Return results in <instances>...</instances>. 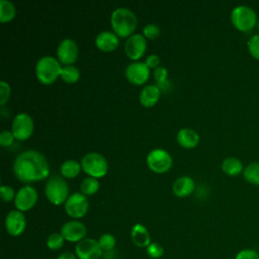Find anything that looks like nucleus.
Segmentation results:
<instances>
[{
    "label": "nucleus",
    "mask_w": 259,
    "mask_h": 259,
    "mask_svg": "<svg viewBox=\"0 0 259 259\" xmlns=\"http://www.w3.org/2000/svg\"><path fill=\"white\" fill-rule=\"evenodd\" d=\"M98 243L100 248L102 249L103 253L104 252H110L113 251L114 247H115V238L113 235L109 234V233H105L103 235H101L98 239Z\"/></svg>",
    "instance_id": "c85d7f7f"
},
{
    "label": "nucleus",
    "mask_w": 259,
    "mask_h": 259,
    "mask_svg": "<svg viewBox=\"0 0 259 259\" xmlns=\"http://www.w3.org/2000/svg\"><path fill=\"white\" fill-rule=\"evenodd\" d=\"M87 230L83 223L73 220L65 223L61 228V234L68 242L78 243L85 239Z\"/></svg>",
    "instance_id": "dca6fc26"
},
{
    "label": "nucleus",
    "mask_w": 259,
    "mask_h": 259,
    "mask_svg": "<svg viewBox=\"0 0 259 259\" xmlns=\"http://www.w3.org/2000/svg\"><path fill=\"white\" fill-rule=\"evenodd\" d=\"M10 85L6 81H0V104L4 105V103L8 100L10 96Z\"/></svg>",
    "instance_id": "c9c22d12"
},
{
    "label": "nucleus",
    "mask_w": 259,
    "mask_h": 259,
    "mask_svg": "<svg viewBox=\"0 0 259 259\" xmlns=\"http://www.w3.org/2000/svg\"><path fill=\"white\" fill-rule=\"evenodd\" d=\"M80 189L83 194L92 195L99 189V181L95 177L88 176L81 181Z\"/></svg>",
    "instance_id": "bb28decb"
},
{
    "label": "nucleus",
    "mask_w": 259,
    "mask_h": 259,
    "mask_svg": "<svg viewBox=\"0 0 259 259\" xmlns=\"http://www.w3.org/2000/svg\"><path fill=\"white\" fill-rule=\"evenodd\" d=\"M81 167L89 176L98 178L107 173L108 164L101 154L97 152H90L83 156L81 160Z\"/></svg>",
    "instance_id": "423d86ee"
},
{
    "label": "nucleus",
    "mask_w": 259,
    "mask_h": 259,
    "mask_svg": "<svg viewBox=\"0 0 259 259\" xmlns=\"http://www.w3.org/2000/svg\"><path fill=\"white\" fill-rule=\"evenodd\" d=\"M248 51L249 54L255 59L259 61V34L253 35L248 41Z\"/></svg>",
    "instance_id": "c756f323"
},
{
    "label": "nucleus",
    "mask_w": 259,
    "mask_h": 259,
    "mask_svg": "<svg viewBox=\"0 0 259 259\" xmlns=\"http://www.w3.org/2000/svg\"><path fill=\"white\" fill-rule=\"evenodd\" d=\"M131 239L133 243L140 248L148 247L151 244V237L147 228L142 224H136L131 230Z\"/></svg>",
    "instance_id": "6ab92c4d"
},
{
    "label": "nucleus",
    "mask_w": 259,
    "mask_h": 259,
    "mask_svg": "<svg viewBox=\"0 0 259 259\" xmlns=\"http://www.w3.org/2000/svg\"><path fill=\"white\" fill-rule=\"evenodd\" d=\"M160 34V27L155 23H148L143 28V35L147 38L154 39Z\"/></svg>",
    "instance_id": "473e14b6"
},
{
    "label": "nucleus",
    "mask_w": 259,
    "mask_h": 259,
    "mask_svg": "<svg viewBox=\"0 0 259 259\" xmlns=\"http://www.w3.org/2000/svg\"><path fill=\"white\" fill-rule=\"evenodd\" d=\"M15 191L14 189L9 186V185H5V184H2L1 187H0V196L2 198V200L8 202V201H11L12 199L15 198Z\"/></svg>",
    "instance_id": "72a5a7b5"
},
{
    "label": "nucleus",
    "mask_w": 259,
    "mask_h": 259,
    "mask_svg": "<svg viewBox=\"0 0 259 259\" xmlns=\"http://www.w3.org/2000/svg\"><path fill=\"white\" fill-rule=\"evenodd\" d=\"M45 193L51 203L60 205L66 202L67 198L69 197L68 183L63 176L53 175L48 179L46 183Z\"/></svg>",
    "instance_id": "20e7f679"
},
{
    "label": "nucleus",
    "mask_w": 259,
    "mask_h": 259,
    "mask_svg": "<svg viewBox=\"0 0 259 259\" xmlns=\"http://www.w3.org/2000/svg\"><path fill=\"white\" fill-rule=\"evenodd\" d=\"M88 198L81 192H74L70 194L65 202V210L67 214L73 219H80L84 217L88 210Z\"/></svg>",
    "instance_id": "6e6552de"
},
{
    "label": "nucleus",
    "mask_w": 259,
    "mask_h": 259,
    "mask_svg": "<svg viewBox=\"0 0 259 259\" xmlns=\"http://www.w3.org/2000/svg\"><path fill=\"white\" fill-rule=\"evenodd\" d=\"M235 259H259V252L249 248L243 249L236 254Z\"/></svg>",
    "instance_id": "f704fd0d"
},
{
    "label": "nucleus",
    "mask_w": 259,
    "mask_h": 259,
    "mask_svg": "<svg viewBox=\"0 0 259 259\" xmlns=\"http://www.w3.org/2000/svg\"><path fill=\"white\" fill-rule=\"evenodd\" d=\"M194 189V180L190 176H180L178 177L172 185V190L174 194L178 197H184L189 195Z\"/></svg>",
    "instance_id": "aec40b11"
},
{
    "label": "nucleus",
    "mask_w": 259,
    "mask_h": 259,
    "mask_svg": "<svg viewBox=\"0 0 259 259\" xmlns=\"http://www.w3.org/2000/svg\"><path fill=\"white\" fill-rule=\"evenodd\" d=\"M257 27H258V29H259V19H258V23H257Z\"/></svg>",
    "instance_id": "ea45409f"
},
{
    "label": "nucleus",
    "mask_w": 259,
    "mask_h": 259,
    "mask_svg": "<svg viewBox=\"0 0 259 259\" xmlns=\"http://www.w3.org/2000/svg\"><path fill=\"white\" fill-rule=\"evenodd\" d=\"M62 66L60 61L52 56L41 57L35 65V74L38 81L42 84L49 85L56 81L60 76Z\"/></svg>",
    "instance_id": "7ed1b4c3"
},
{
    "label": "nucleus",
    "mask_w": 259,
    "mask_h": 259,
    "mask_svg": "<svg viewBox=\"0 0 259 259\" xmlns=\"http://www.w3.org/2000/svg\"><path fill=\"white\" fill-rule=\"evenodd\" d=\"M146 251H147V254L153 258V259H158V258H161L164 254V249L163 247L159 244V243H151L147 248H146Z\"/></svg>",
    "instance_id": "2f4dec72"
},
{
    "label": "nucleus",
    "mask_w": 259,
    "mask_h": 259,
    "mask_svg": "<svg viewBox=\"0 0 259 259\" xmlns=\"http://www.w3.org/2000/svg\"><path fill=\"white\" fill-rule=\"evenodd\" d=\"M167 76H168V70L164 66L160 65L156 69H154V78L156 79L158 84L162 85V88L166 83H168Z\"/></svg>",
    "instance_id": "7c9ffc66"
},
{
    "label": "nucleus",
    "mask_w": 259,
    "mask_h": 259,
    "mask_svg": "<svg viewBox=\"0 0 259 259\" xmlns=\"http://www.w3.org/2000/svg\"><path fill=\"white\" fill-rule=\"evenodd\" d=\"M65 239L62 236L61 233H52L48 238H47V247L53 251L60 250L65 243Z\"/></svg>",
    "instance_id": "cd10ccee"
},
{
    "label": "nucleus",
    "mask_w": 259,
    "mask_h": 259,
    "mask_svg": "<svg viewBox=\"0 0 259 259\" xmlns=\"http://www.w3.org/2000/svg\"><path fill=\"white\" fill-rule=\"evenodd\" d=\"M57 259H78V257L76 256L75 253L66 251V252H63L62 254H60Z\"/></svg>",
    "instance_id": "58836bf2"
},
{
    "label": "nucleus",
    "mask_w": 259,
    "mask_h": 259,
    "mask_svg": "<svg viewBox=\"0 0 259 259\" xmlns=\"http://www.w3.org/2000/svg\"><path fill=\"white\" fill-rule=\"evenodd\" d=\"M26 227V219L23 211L18 209L11 210L5 218V229L10 236L17 237L21 235Z\"/></svg>",
    "instance_id": "2eb2a0df"
},
{
    "label": "nucleus",
    "mask_w": 259,
    "mask_h": 259,
    "mask_svg": "<svg viewBox=\"0 0 259 259\" xmlns=\"http://www.w3.org/2000/svg\"><path fill=\"white\" fill-rule=\"evenodd\" d=\"M176 139L180 146L189 149L194 148L198 144L199 136L194 130L190 127H183L178 131Z\"/></svg>",
    "instance_id": "412c9836"
},
{
    "label": "nucleus",
    "mask_w": 259,
    "mask_h": 259,
    "mask_svg": "<svg viewBox=\"0 0 259 259\" xmlns=\"http://www.w3.org/2000/svg\"><path fill=\"white\" fill-rule=\"evenodd\" d=\"M160 62H161V60H160L159 56L156 55V54H153V55H150V56L147 57L145 63L147 64V66H148L149 68L156 69L158 66H160V65H159Z\"/></svg>",
    "instance_id": "4c0bfd02"
},
{
    "label": "nucleus",
    "mask_w": 259,
    "mask_h": 259,
    "mask_svg": "<svg viewBox=\"0 0 259 259\" xmlns=\"http://www.w3.org/2000/svg\"><path fill=\"white\" fill-rule=\"evenodd\" d=\"M50 172L46 157L38 151L26 150L19 153L13 162V173L21 182H36L48 177Z\"/></svg>",
    "instance_id": "f257e3e1"
},
{
    "label": "nucleus",
    "mask_w": 259,
    "mask_h": 259,
    "mask_svg": "<svg viewBox=\"0 0 259 259\" xmlns=\"http://www.w3.org/2000/svg\"><path fill=\"white\" fill-rule=\"evenodd\" d=\"M147 49L146 37L141 33H133L130 35L124 44V51L126 56L135 61H138L145 54Z\"/></svg>",
    "instance_id": "9b49d317"
},
{
    "label": "nucleus",
    "mask_w": 259,
    "mask_h": 259,
    "mask_svg": "<svg viewBox=\"0 0 259 259\" xmlns=\"http://www.w3.org/2000/svg\"><path fill=\"white\" fill-rule=\"evenodd\" d=\"M33 119L26 112L16 114L12 120L11 132L16 140H27L33 133Z\"/></svg>",
    "instance_id": "0eeeda50"
},
{
    "label": "nucleus",
    "mask_w": 259,
    "mask_h": 259,
    "mask_svg": "<svg viewBox=\"0 0 259 259\" xmlns=\"http://www.w3.org/2000/svg\"><path fill=\"white\" fill-rule=\"evenodd\" d=\"M75 254L78 259H100L103 256V251L99 246L98 240L85 238L77 243Z\"/></svg>",
    "instance_id": "9d476101"
},
{
    "label": "nucleus",
    "mask_w": 259,
    "mask_h": 259,
    "mask_svg": "<svg viewBox=\"0 0 259 259\" xmlns=\"http://www.w3.org/2000/svg\"><path fill=\"white\" fill-rule=\"evenodd\" d=\"M37 200V192L34 187L30 185L22 186L15 195L14 205L20 211H26L30 209Z\"/></svg>",
    "instance_id": "4468645a"
},
{
    "label": "nucleus",
    "mask_w": 259,
    "mask_h": 259,
    "mask_svg": "<svg viewBox=\"0 0 259 259\" xmlns=\"http://www.w3.org/2000/svg\"><path fill=\"white\" fill-rule=\"evenodd\" d=\"M14 139L15 138H14L12 132H10V131L4 130L0 134V143H1L2 147H9L13 143Z\"/></svg>",
    "instance_id": "e433bc0d"
},
{
    "label": "nucleus",
    "mask_w": 259,
    "mask_h": 259,
    "mask_svg": "<svg viewBox=\"0 0 259 259\" xmlns=\"http://www.w3.org/2000/svg\"><path fill=\"white\" fill-rule=\"evenodd\" d=\"M81 168H82L81 164L78 161L69 159L62 163L60 170H61V174L63 177L73 178L79 174Z\"/></svg>",
    "instance_id": "5701e85b"
},
{
    "label": "nucleus",
    "mask_w": 259,
    "mask_h": 259,
    "mask_svg": "<svg viewBox=\"0 0 259 259\" xmlns=\"http://www.w3.org/2000/svg\"><path fill=\"white\" fill-rule=\"evenodd\" d=\"M149 168L157 173H164L172 166V157L164 149H154L147 155Z\"/></svg>",
    "instance_id": "1a4fd4ad"
},
{
    "label": "nucleus",
    "mask_w": 259,
    "mask_h": 259,
    "mask_svg": "<svg viewBox=\"0 0 259 259\" xmlns=\"http://www.w3.org/2000/svg\"><path fill=\"white\" fill-rule=\"evenodd\" d=\"M16 13L15 5L9 0H0V21H10Z\"/></svg>",
    "instance_id": "393cba45"
},
{
    "label": "nucleus",
    "mask_w": 259,
    "mask_h": 259,
    "mask_svg": "<svg viewBox=\"0 0 259 259\" xmlns=\"http://www.w3.org/2000/svg\"><path fill=\"white\" fill-rule=\"evenodd\" d=\"M244 179L250 184L259 186V162H251L243 171Z\"/></svg>",
    "instance_id": "b1692460"
},
{
    "label": "nucleus",
    "mask_w": 259,
    "mask_h": 259,
    "mask_svg": "<svg viewBox=\"0 0 259 259\" xmlns=\"http://www.w3.org/2000/svg\"><path fill=\"white\" fill-rule=\"evenodd\" d=\"M78 45L73 38H64L57 48V57L65 65L73 64L78 57Z\"/></svg>",
    "instance_id": "f8f14e48"
},
{
    "label": "nucleus",
    "mask_w": 259,
    "mask_h": 259,
    "mask_svg": "<svg viewBox=\"0 0 259 259\" xmlns=\"http://www.w3.org/2000/svg\"><path fill=\"white\" fill-rule=\"evenodd\" d=\"M118 35L110 30L100 31L95 37V45L97 49L103 52H110L118 46Z\"/></svg>",
    "instance_id": "f3484780"
},
{
    "label": "nucleus",
    "mask_w": 259,
    "mask_h": 259,
    "mask_svg": "<svg viewBox=\"0 0 259 259\" xmlns=\"http://www.w3.org/2000/svg\"><path fill=\"white\" fill-rule=\"evenodd\" d=\"M60 76L67 83H75L80 78V71L73 65H65L62 67Z\"/></svg>",
    "instance_id": "a878e982"
},
{
    "label": "nucleus",
    "mask_w": 259,
    "mask_h": 259,
    "mask_svg": "<svg viewBox=\"0 0 259 259\" xmlns=\"http://www.w3.org/2000/svg\"><path fill=\"white\" fill-rule=\"evenodd\" d=\"M150 76V68L146 63L135 61L130 63L125 68L126 79L136 85L144 84Z\"/></svg>",
    "instance_id": "ddd939ff"
},
{
    "label": "nucleus",
    "mask_w": 259,
    "mask_h": 259,
    "mask_svg": "<svg viewBox=\"0 0 259 259\" xmlns=\"http://www.w3.org/2000/svg\"><path fill=\"white\" fill-rule=\"evenodd\" d=\"M222 170L229 176H237L244 171L241 160L236 157H228L222 162Z\"/></svg>",
    "instance_id": "4be33fe9"
},
{
    "label": "nucleus",
    "mask_w": 259,
    "mask_h": 259,
    "mask_svg": "<svg viewBox=\"0 0 259 259\" xmlns=\"http://www.w3.org/2000/svg\"><path fill=\"white\" fill-rule=\"evenodd\" d=\"M110 24L118 36H130L138 25L136 14L126 7L115 8L110 15Z\"/></svg>",
    "instance_id": "f03ea898"
},
{
    "label": "nucleus",
    "mask_w": 259,
    "mask_h": 259,
    "mask_svg": "<svg viewBox=\"0 0 259 259\" xmlns=\"http://www.w3.org/2000/svg\"><path fill=\"white\" fill-rule=\"evenodd\" d=\"M232 24L242 32L251 31L258 23L256 12L249 6L239 5L231 12Z\"/></svg>",
    "instance_id": "39448f33"
},
{
    "label": "nucleus",
    "mask_w": 259,
    "mask_h": 259,
    "mask_svg": "<svg viewBox=\"0 0 259 259\" xmlns=\"http://www.w3.org/2000/svg\"><path fill=\"white\" fill-rule=\"evenodd\" d=\"M161 89L155 84H148L140 92L139 99L142 105L146 107L153 106L160 98Z\"/></svg>",
    "instance_id": "a211bd4d"
}]
</instances>
